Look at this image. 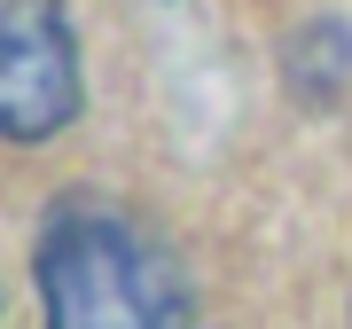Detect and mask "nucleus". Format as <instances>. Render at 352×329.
<instances>
[{
    "instance_id": "nucleus-1",
    "label": "nucleus",
    "mask_w": 352,
    "mask_h": 329,
    "mask_svg": "<svg viewBox=\"0 0 352 329\" xmlns=\"http://www.w3.org/2000/svg\"><path fill=\"white\" fill-rule=\"evenodd\" d=\"M39 306L47 329H188V282L173 251L110 204H63L47 220Z\"/></svg>"
},
{
    "instance_id": "nucleus-2",
    "label": "nucleus",
    "mask_w": 352,
    "mask_h": 329,
    "mask_svg": "<svg viewBox=\"0 0 352 329\" xmlns=\"http://www.w3.org/2000/svg\"><path fill=\"white\" fill-rule=\"evenodd\" d=\"M78 118V47L63 0H0V126L47 141Z\"/></svg>"
}]
</instances>
